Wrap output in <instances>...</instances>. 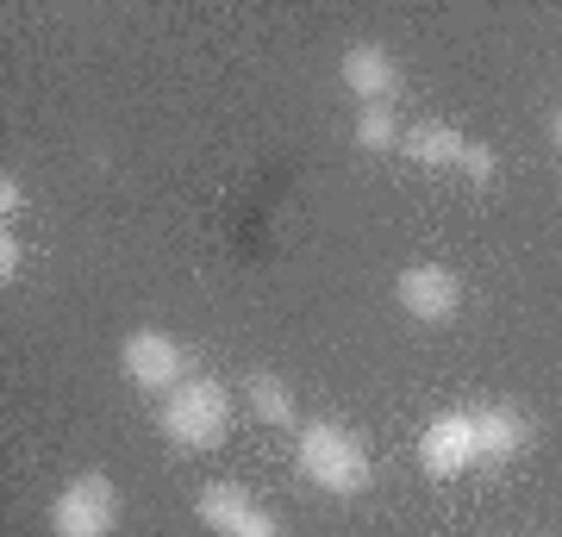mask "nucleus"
I'll return each instance as SVG.
<instances>
[{
  "instance_id": "obj_13",
  "label": "nucleus",
  "mask_w": 562,
  "mask_h": 537,
  "mask_svg": "<svg viewBox=\"0 0 562 537\" xmlns=\"http://www.w3.org/2000/svg\"><path fill=\"white\" fill-rule=\"evenodd\" d=\"M462 176L475 181V188H487V181L501 176V157H494V144H482V138H469V150H462V163H457Z\"/></svg>"
},
{
  "instance_id": "obj_2",
  "label": "nucleus",
  "mask_w": 562,
  "mask_h": 537,
  "mask_svg": "<svg viewBox=\"0 0 562 537\" xmlns=\"http://www.w3.org/2000/svg\"><path fill=\"white\" fill-rule=\"evenodd\" d=\"M162 438L176 450H220L232 438V394L213 376H188L181 388L162 394Z\"/></svg>"
},
{
  "instance_id": "obj_12",
  "label": "nucleus",
  "mask_w": 562,
  "mask_h": 537,
  "mask_svg": "<svg viewBox=\"0 0 562 537\" xmlns=\"http://www.w3.org/2000/svg\"><path fill=\"white\" fill-rule=\"evenodd\" d=\"M350 138H357L362 150H401L406 125H401L394 107H357V132H350Z\"/></svg>"
},
{
  "instance_id": "obj_1",
  "label": "nucleus",
  "mask_w": 562,
  "mask_h": 537,
  "mask_svg": "<svg viewBox=\"0 0 562 537\" xmlns=\"http://www.w3.org/2000/svg\"><path fill=\"white\" fill-rule=\"evenodd\" d=\"M294 469H301V481H313V488L331 494V500H357L362 488L375 481V457H369L362 432H350L338 418L301 425V438H294Z\"/></svg>"
},
{
  "instance_id": "obj_4",
  "label": "nucleus",
  "mask_w": 562,
  "mask_h": 537,
  "mask_svg": "<svg viewBox=\"0 0 562 537\" xmlns=\"http://www.w3.org/2000/svg\"><path fill=\"white\" fill-rule=\"evenodd\" d=\"M194 518L213 537H281V518L244 481H206L201 494H194Z\"/></svg>"
},
{
  "instance_id": "obj_8",
  "label": "nucleus",
  "mask_w": 562,
  "mask_h": 537,
  "mask_svg": "<svg viewBox=\"0 0 562 537\" xmlns=\"http://www.w3.org/2000/svg\"><path fill=\"white\" fill-rule=\"evenodd\" d=\"M338 81L350 88L357 107H394V94H401V57L382 51V44H350L338 57Z\"/></svg>"
},
{
  "instance_id": "obj_14",
  "label": "nucleus",
  "mask_w": 562,
  "mask_h": 537,
  "mask_svg": "<svg viewBox=\"0 0 562 537\" xmlns=\"http://www.w3.org/2000/svg\"><path fill=\"white\" fill-rule=\"evenodd\" d=\"M20 269H25V244L7 232V238H0V281L13 288V281H20Z\"/></svg>"
},
{
  "instance_id": "obj_9",
  "label": "nucleus",
  "mask_w": 562,
  "mask_h": 537,
  "mask_svg": "<svg viewBox=\"0 0 562 537\" xmlns=\"http://www.w3.org/2000/svg\"><path fill=\"white\" fill-rule=\"evenodd\" d=\"M475 413V444H482V462H513L531 444V418L513 406V400H487V406H469Z\"/></svg>"
},
{
  "instance_id": "obj_16",
  "label": "nucleus",
  "mask_w": 562,
  "mask_h": 537,
  "mask_svg": "<svg viewBox=\"0 0 562 537\" xmlns=\"http://www.w3.org/2000/svg\"><path fill=\"white\" fill-rule=\"evenodd\" d=\"M550 144H557V157H562V107H557V120H550Z\"/></svg>"
},
{
  "instance_id": "obj_11",
  "label": "nucleus",
  "mask_w": 562,
  "mask_h": 537,
  "mask_svg": "<svg viewBox=\"0 0 562 537\" xmlns=\"http://www.w3.org/2000/svg\"><path fill=\"white\" fill-rule=\"evenodd\" d=\"M250 388V413H257V425H269V432H301V400H294V388L281 376H250L244 381Z\"/></svg>"
},
{
  "instance_id": "obj_7",
  "label": "nucleus",
  "mask_w": 562,
  "mask_h": 537,
  "mask_svg": "<svg viewBox=\"0 0 562 537\" xmlns=\"http://www.w3.org/2000/svg\"><path fill=\"white\" fill-rule=\"evenodd\" d=\"M394 300H401L406 318H419V325H450L462 306V281L457 269H443V262H413V269H401V281H394Z\"/></svg>"
},
{
  "instance_id": "obj_3",
  "label": "nucleus",
  "mask_w": 562,
  "mask_h": 537,
  "mask_svg": "<svg viewBox=\"0 0 562 537\" xmlns=\"http://www.w3.org/2000/svg\"><path fill=\"white\" fill-rule=\"evenodd\" d=\"M113 525H120V488L101 469L63 481V494L50 500V532L57 537H113Z\"/></svg>"
},
{
  "instance_id": "obj_5",
  "label": "nucleus",
  "mask_w": 562,
  "mask_h": 537,
  "mask_svg": "<svg viewBox=\"0 0 562 537\" xmlns=\"http://www.w3.org/2000/svg\"><path fill=\"white\" fill-rule=\"evenodd\" d=\"M120 369H125L132 388H144V394H169V388H181V381L194 376V369H188V350H181L169 332H157V325H138V332L120 344Z\"/></svg>"
},
{
  "instance_id": "obj_15",
  "label": "nucleus",
  "mask_w": 562,
  "mask_h": 537,
  "mask_svg": "<svg viewBox=\"0 0 562 537\" xmlns=\"http://www.w3.org/2000/svg\"><path fill=\"white\" fill-rule=\"evenodd\" d=\"M20 206H25V188H20V181H13V176H0V213L13 220Z\"/></svg>"
},
{
  "instance_id": "obj_10",
  "label": "nucleus",
  "mask_w": 562,
  "mask_h": 537,
  "mask_svg": "<svg viewBox=\"0 0 562 537\" xmlns=\"http://www.w3.org/2000/svg\"><path fill=\"white\" fill-rule=\"evenodd\" d=\"M401 150L419 163V169H457L462 150H469V138H462L457 125H443V120H413L406 138H401Z\"/></svg>"
},
{
  "instance_id": "obj_6",
  "label": "nucleus",
  "mask_w": 562,
  "mask_h": 537,
  "mask_svg": "<svg viewBox=\"0 0 562 537\" xmlns=\"http://www.w3.org/2000/svg\"><path fill=\"white\" fill-rule=\"evenodd\" d=\"M419 469L431 481H457L482 469V444H475V413H438L419 438Z\"/></svg>"
}]
</instances>
